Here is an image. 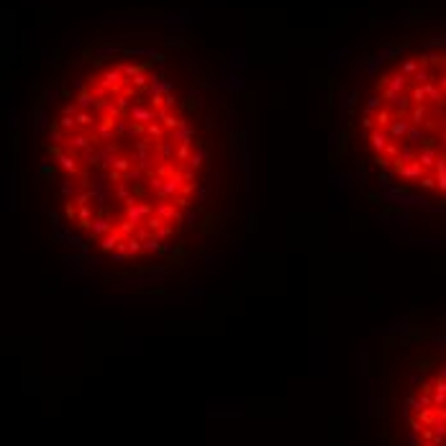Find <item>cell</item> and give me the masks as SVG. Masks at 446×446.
<instances>
[{
  "instance_id": "1",
  "label": "cell",
  "mask_w": 446,
  "mask_h": 446,
  "mask_svg": "<svg viewBox=\"0 0 446 446\" xmlns=\"http://www.w3.org/2000/svg\"><path fill=\"white\" fill-rule=\"evenodd\" d=\"M26 121L44 241L75 282L192 287L257 229L241 77L185 23L69 36L36 75Z\"/></svg>"
},
{
  "instance_id": "2",
  "label": "cell",
  "mask_w": 446,
  "mask_h": 446,
  "mask_svg": "<svg viewBox=\"0 0 446 446\" xmlns=\"http://www.w3.org/2000/svg\"><path fill=\"white\" fill-rule=\"evenodd\" d=\"M323 95L341 200L400 236L446 234V8L369 18Z\"/></svg>"
}]
</instances>
